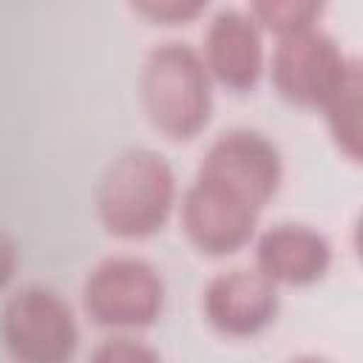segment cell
Returning a JSON list of instances; mask_svg holds the SVG:
<instances>
[{"mask_svg": "<svg viewBox=\"0 0 363 363\" xmlns=\"http://www.w3.org/2000/svg\"><path fill=\"white\" fill-rule=\"evenodd\" d=\"M176 173L156 150H125L96 187V216L108 235L147 238L159 233L176 207Z\"/></svg>", "mask_w": 363, "mask_h": 363, "instance_id": "6da1fadb", "label": "cell"}, {"mask_svg": "<svg viewBox=\"0 0 363 363\" xmlns=\"http://www.w3.org/2000/svg\"><path fill=\"white\" fill-rule=\"evenodd\" d=\"M139 91L150 125L173 142L199 136L210 122L213 79L201 54L187 43L156 45L145 57Z\"/></svg>", "mask_w": 363, "mask_h": 363, "instance_id": "7a4b0ae2", "label": "cell"}, {"mask_svg": "<svg viewBox=\"0 0 363 363\" xmlns=\"http://www.w3.org/2000/svg\"><path fill=\"white\" fill-rule=\"evenodd\" d=\"M82 306L96 326L113 332L147 329L164 309V281L145 258L111 255L88 272Z\"/></svg>", "mask_w": 363, "mask_h": 363, "instance_id": "3957f363", "label": "cell"}, {"mask_svg": "<svg viewBox=\"0 0 363 363\" xmlns=\"http://www.w3.org/2000/svg\"><path fill=\"white\" fill-rule=\"evenodd\" d=\"M0 337L23 363H62L77 352L79 329L71 306L54 289L26 286L3 306Z\"/></svg>", "mask_w": 363, "mask_h": 363, "instance_id": "277c9868", "label": "cell"}, {"mask_svg": "<svg viewBox=\"0 0 363 363\" xmlns=\"http://www.w3.org/2000/svg\"><path fill=\"white\" fill-rule=\"evenodd\" d=\"M357 60H349L343 48L318 26L278 37L272 54V85L298 108H320L337 85L349 77Z\"/></svg>", "mask_w": 363, "mask_h": 363, "instance_id": "5b68a950", "label": "cell"}, {"mask_svg": "<svg viewBox=\"0 0 363 363\" xmlns=\"http://www.w3.org/2000/svg\"><path fill=\"white\" fill-rule=\"evenodd\" d=\"M196 179L218 184L233 196L264 210L284 179V162L278 147L258 130L233 128L213 139L196 170Z\"/></svg>", "mask_w": 363, "mask_h": 363, "instance_id": "8992f818", "label": "cell"}, {"mask_svg": "<svg viewBox=\"0 0 363 363\" xmlns=\"http://www.w3.org/2000/svg\"><path fill=\"white\" fill-rule=\"evenodd\" d=\"M261 210L230 190L193 179L182 196V230L204 255H233L255 235Z\"/></svg>", "mask_w": 363, "mask_h": 363, "instance_id": "52a82bcc", "label": "cell"}, {"mask_svg": "<svg viewBox=\"0 0 363 363\" xmlns=\"http://www.w3.org/2000/svg\"><path fill=\"white\" fill-rule=\"evenodd\" d=\"M201 312L218 335L252 337L278 315V284H272L258 267L218 272L204 286Z\"/></svg>", "mask_w": 363, "mask_h": 363, "instance_id": "ba28073f", "label": "cell"}, {"mask_svg": "<svg viewBox=\"0 0 363 363\" xmlns=\"http://www.w3.org/2000/svg\"><path fill=\"white\" fill-rule=\"evenodd\" d=\"M201 60L210 71V79L227 91H250L264 74V37L261 26L235 9L218 11L204 34Z\"/></svg>", "mask_w": 363, "mask_h": 363, "instance_id": "9c48e42d", "label": "cell"}, {"mask_svg": "<svg viewBox=\"0 0 363 363\" xmlns=\"http://www.w3.org/2000/svg\"><path fill=\"white\" fill-rule=\"evenodd\" d=\"M255 267L286 286H306L332 267V244L306 224H275L255 241Z\"/></svg>", "mask_w": 363, "mask_h": 363, "instance_id": "30bf717a", "label": "cell"}, {"mask_svg": "<svg viewBox=\"0 0 363 363\" xmlns=\"http://www.w3.org/2000/svg\"><path fill=\"white\" fill-rule=\"evenodd\" d=\"M363 77H360V62L349 71V77L337 85V91L320 105L326 116V128L337 145V150L349 162H360L363 156Z\"/></svg>", "mask_w": 363, "mask_h": 363, "instance_id": "8fae6325", "label": "cell"}, {"mask_svg": "<svg viewBox=\"0 0 363 363\" xmlns=\"http://www.w3.org/2000/svg\"><path fill=\"white\" fill-rule=\"evenodd\" d=\"M250 6H252L250 17L261 28L278 37H286V34L318 26L326 9V0H250Z\"/></svg>", "mask_w": 363, "mask_h": 363, "instance_id": "7c38bea8", "label": "cell"}, {"mask_svg": "<svg viewBox=\"0 0 363 363\" xmlns=\"http://www.w3.org/2000/svg\"><path fill=\"white\" fill-rule=\"evenodd\" d=\"M130 9L156 26H184L196 20L210 0H128Z\"/></svg>", "mask_w": 363, "mask_h": 363, "instance_id": "4fadbf2b", "label": "cell"}, {"mask_svg": "<svg viewBox=\"0 0 363 363\" xmlns=\"http://www.w3.org/2000/svg\"><path fill=\"white\" fill-rule=\"evenodd\" d=\"M94 360H99V363H150V360H159V352H153L150 346L139 343L130 335H116V337H108L94 352Z\"/></svg>", "mask_w": 363, "mask_h": 363, "instance_id": "5bb4252c", "label": "cell"}, {"mask_svg": "<svg viewBox=\"0 0 363 363\" xmlns=\"http://www.w3.org/2000/svg\"><path fill=\"white\" fill-rule=\"evenodd\" d=\"M17 264H20L17 244H14V238H11L6 230H0V289L9 286V281H11L14 272H17Z\"/></svg>", "mask_w": 363, "mask_h": 363, "instance_id": "9a60e30c", "label": "cell"}]
</instances>
